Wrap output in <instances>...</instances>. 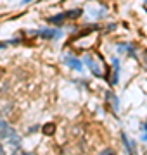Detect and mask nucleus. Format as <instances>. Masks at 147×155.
<instances>
[{
  "label": "nucleus",
  "instance_id": "f257e3e1",
  "mask_svg": "<svg viewBox=\"0 0 147 155\" xmlns=\"http://www.w3.org/2000/svg\"><path fill=\"white\" fill-rule=\"evenodd\" d=\"M16 131L9 126V122L4 121V119H0V140L2 138H9L11 134H14Z\"/></svg>",
  "mask_w": 147,
  "mask_h": 155
},
{
  "label": "nucleus",
  "instance_id": "f03ea898",
  "mask_svg": "<svg viewBox=\"0 0 147 155\" xmlns=\"http://www.w3.org/2000/svg\"><path fill=\"white\" fill-rule=\"evenodd\" d=\"M85 61H87V64H88V66H90L92 72H95V76H102V72H101V69H99V66H97L95 62H94V59H92V57H87Z\"/></svg>",
  "mask_w": 147,
  "mask_h": 155
},
{
  "label": "nucleus",
  "instance_id": "7ed1b4c3",
  "mask_svg": "<svg viewBox=\"0 0 147 155\" xmlns=\"http://www.w3.org/2000/svg\"><path fill=\"white\" fill-rule=\"evenodd\" d=\"M66 62H68V66H69V67H73V69H78V71H81V69H83V64H81L78 59H73V57H69Z\"/></svg>",
  "mask_w": 147,
  "mask_h": 155
},
{
  "label": "nucleus",
  "instance_id": "20e7f679",
  "mask_svg": "<svg viewBox=\"0 0 147 155\" xmlns=\"http://www.w3.org/2000/svg\"><path fill=\"white\" fill-rule=\"evenodd\" d=\"M42 38H56L57 36V31H52V29H45V31H42L40 33Z\"/></svg>",
  "mask_w": 147,
  "mask_h": 155
},
{
  "label": "nucleus",
  "instance_id": "39448f33",
  "mask_svg": "<svg viewBox=\"0 0 147 155\" xmlns=\"http://www.w3.org/2000/svg\"><path fill=\"white\" fill-rule=\"evenodd\" d=\"M66 19V14H57V16H54V17H50L49 21L50 22H54V24H61L62 21Z\"/></svg>",
  "mask_w": 147,
  "mask_h": 155
},
{
  "label": "nucleus",
  "instance_id": "423d86ee",
  "mask_svg": "<svg viewBox=\"0 0 147 155\" xmlns=\"http://www.w3.org/2000/svg\"><path fill=\"white\" fill-rule=\"evenodd\" d=\"M64 14H66V19H74V17L81 16V11L76 9V11H69V12H64Z\"/></svg>",
  "mask_w": 147,
  "mask_h": 155
},
{
  "label": "nucleus",
  "instance_id": "0eeeda50",
  "mask_svg": "<svg viewBox=\"0 0 147 155\" xmlns=\"http://www.w3.org/2000/svg\"><path fill=\"white\" fill-rule=\"evenodd\" d=\"M56 129V126L54 124H45V127H43V133L45 134H52V131Z\"/></svg>",
  "mask_w": 147,
  "mask_h": 155
},
{
  "label": "nucleus",
  "instance_id": "6e6552de",
  "mask_svg": "<svg viewBox=\"0 0 147 155\" xmlns=\"http://www.w3.org/2000/svg\"><path fill=\"white\" fill-rule=\"evenodd\" d=\"M99 155H116V152H114V150H111V148H104Z\"/></svg>",
  "mask_w": 147,
  "mask_h": 155
},
{
  "label": "nucleus",
  "instance_id": "1a4fd4ad",
  "mask_svg": "<svg viewBox=\"0 0 147 155\" xmlns=\"http://www.w3.org/2000/svg\"><path fill=\"white\" fill-rule=\"evenodd\" d=\"M0 155H5V150H4V147L0 145Z\"/></svg>",
  "mask_w": 147,
  "mask_h": 155
},
{
  "label": "nucleus",
  "instance_id": "9d476101",
  "mask_svg": "<svg viewBox=\"0 0 147 155\" xmlns=\"http://www.w3.org/2000/svg\"><path fill=\"white\" fill-rule=\"evenodd\" d=\"M2 48H5V43H4V41H0V50Z\"/></svg>",
  "mask_w": 147,
  "mask_h": 155
},
{
  "label": "nucleus",
  "instance_id": "9b49d317",
  "mask_svg": "<svg viewBox=\"0 0 147 155\" xmlns=\"http://www.w3.org/2000/svg\"><path fill=\"white\" fill-rule=\"evenodd\" d=\"M21 155H31V153H26V152H23V153H21Z\"/></svg>",
  "mask_w": 147,
  "mask_h": 155
}]
</instances>
